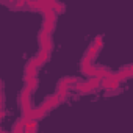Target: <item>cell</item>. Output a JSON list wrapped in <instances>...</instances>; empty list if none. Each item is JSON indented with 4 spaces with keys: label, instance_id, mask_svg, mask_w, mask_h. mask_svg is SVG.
I'll use <instances>...</instances> for the list:
<instances>
[{
    "label": "cell",
    "instance_id": "6da1fadb",
    "mask_svg": "<svg viewBox=\"0 0 133 133\" xmlns=\"http://www.w3.org/2000/svg\"><path fill=\"white\" fill-rule=\"evenodd\" d=\"M102 45H103V36H102V35H97V36L94 38L92 44H91V45L88 47V50L85 52V55H83L82 61H80V71L92 64V59L97 56V53L100 52Z\"/></svg>",
    "mask_w": 133,
    "mask_h": 133
},
{
    "label": "cell",
    "instance_id": "7a4b0ae2",
    "mask_svg": "<svg viewBox=\"0 0 133 133\" xmlns=\"http://www.w3.org/2000/svg\"><path fill=\"white\" fill-rule=\"evenodd\" d=\"M100 86H102V77L94 75V77H88L86 82H78L74 86V91L77 94H89V92L97 91Z\"/></svg>",
    "mask_w": 133,
    "mask_h": 133
},
{
    "label": "cell",
    "instance_id": "3957f363",
    "mask_svg": "<svg viewBox=\"0 0 133 133\" xmlns=\"http://www.w3.org/2000/svg\"><path fill=\"white\" fill-rule=\"evenodd\" d=\"M78 82H80V80H78L77 77H63V78L58 82V85H56V91H55V92H56L61 99H66V96H68L69 89L74 88Z\"/></svg>",
    "mask_w": 133,
    "mask_h": 133
},
{
    "label": "cell",
    "instance_id": "277c9868",
    "mask_svg": "<svg viewBox=\"0 0 133 133\" xmlns=\"http://www.w3.org/2000/svg\"><path fill=\"white\" fill-rule=\"evenodd\" d=\"M30 96H31V91L24 86L22 92H21V97H19V103H21V111H22V117L25 119H30V114H31V102H30Z\"/></svg>",
    "mask_w": 133,
    "mask_h": 133
},
{
    "label": "cell",
    "instance_id": "5b68a950",
    "mask_svg": "<svg viewBox=\"0 0 133 133\" xmlns=\"http://www.w3.org/2000/svg\"><path fill=\"white\" fill-rule=\"evenodd\" d=\"M42 16H44L42 27L47 28L49 31H53V30H55V25H56V16H58V14H56V13L53 11V8H52V10L42 13Z\"/></svg>",
    "mask_w": 133,
    "mask_h": 133
},
{
    "label": "cell",
    "instance_id": "8992f818",
    "mask_svg": "<svg viewBox=\"0 0 133 133\" xmlns=\"http://www.w3.org/2000/svg\"><path fill=\"white\" fill-rule=\"evenodd\" d=\"M111 75H113L116 80H119V82H124V80L133 78V64L124 66V68H121L117 72H111Z\"/></svg>",
    "mask_w": 133,
    "mask_h": 133
},
{
    "label": "cell",
    "instance_id": "52a82bcc",
    "mask_svg": "<svg viewBox=\"0 0 133 133\" xmlns=\"http://www.w3.org/2000/svg\"><path fill=\"white\" fill-rule=\"evenodd\" d=\"M41 68V64H39V61H38V58L35 56V58H31L28 63H27V66H25V80H28V78H31V77H36L38 75V69Z\"/></svg>",
    "mask_w": 133,
    "mask_h": 133
},
{
    "label": "cell",
    "instance_id": "ba28073f",
    "mask_svg": "<svg viewBox=\"0 0 133 133\" xmlns=\"http://www.w3.org/2000/svg\"><path fill=\"white\" fill-rule=\"evenodd\" d=\"M63 100H64V99H61V97H59V96H58V94L55 92L53 96H49L47 99H44V102L41 103V107H42L44 110H47V111H50L52 108H55V107H58V105H59V103H61Z\"/></svg>",
    "mask_w": 133,
    "mask_h": 133
},
{
    "label": "cell",
    "instance_id": "9c48e42d",
    "mask_svg": "<svg viewBox=\"0 0 133 133\" xmlns=\"http://www.w3.org/2000/svg\"><path fill=\"white\" fill-rule=\"evenodd\" d=\"M49 111L47 110H44L41 105L38 107V108H33L31 110V114H30V119H36V121H41L42 117H45V114H47Z\"/></svg>",
    "mask_w": 133,
    "mask_h": 133
},
{
    "label": "cell",
    "instance_id": "30bf717a",
    "mask_svg": "<svg viewBox=\"0 0 133 133\" xmlns=\"http://www.w3.org/2000/svg\"><path fill=\"white\" fill-rule=\"evenodd\" d=\"M50 53H52V50H47V49H39V53L36 55V58H38V61H39V64H41V66H42L44 63H47V61H49Z\"/></svg>",
    "mask_w": 133,
    "mask_h": 133
},
{
    "label": "cell",
    "instance_id": "8fae6325",
    "mask_svg": "<svg viewBox=\"0 0 133 133\" xmlns=\"http://www.w3.org/2000/svg\"><path fill=\"white\" fill-rule=\"evenodd\" d=\"M36 130H38V121L36 119H25V133H35Z\"/></svg>",
    "mask_w": 133,
    "mask_h": 133
},
{
    "label": "cell",
    "instance_id": "7c38bea8",
    "mask_svg": "<svg viewBox=\"0 0 133 133\" xmlns=\"http://www.w3.org/2000/svg\"><path fill=\"white\" fill-rule=\"evenodd\" d=\"M13 133H25V119H24V117H21V119L14 124Z\"/></svg>",
    "mask_w": 133,
    "mask_h": 133
},
{
    "label": "cell",
    "instance_id": "4fadbf2b",
    "mask_svg": "<svg viewBox=\"0 0 133 133\" xmlns=\"http://www.w3.org/2000/svg\"><path fill=\"white\" fill-rule=\"evenodd\" d=\"M25 86H27L31 92H35V89L38 88V75H36V77H31V78H28V80H25Z\"/></svg>",
    "mask_w": 133,
    "mask_h": 133
},
{
    "label": "cell",
    "instance_id": "5bb4252c",
    "mask_svg": "<svg viewBox=\"0 0 133 133\" xmlns=\"http://www.w3.org/2000/svg\"><path fill=\"white\" fill-rule=\"evenodd\" d=\"M50 5H52V8H53V11H55L56 14H61V13L64 11V8H66V6H64V3H61V2H58V0H53V2H52Z\"/></svg>",
    "mask_w": 133,
    "mask_h": 133
}]
</instances>
